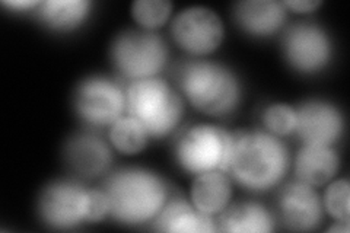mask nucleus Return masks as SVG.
Segmentation results:
<instances>
[{"label": "nucleus", "instance_id": "nucleus-1", "mask_svg": "<svg viewBox=\"0 0 350 233\" xmlns=\"http://www.w3.org/2000/svg\"><path fill=\"white\" fill-rule=\"evenodd\" d=\"M104 193L108 198V215L126 225L153 221L170 198L167 182L144 168L114 172L105 181Z\"/></svg>", "mask_w": 350, "mask_h": 233}, {"label": "nucleus", "instance_id": "nucleus-2", "mask_svg": "<svg viewBox=\"0 0 350 233\" xmlns=\"http://www.w3.org/2000/svg\"><path fill=\"white\" fill-rule=\"evenodd\" d=\"M289 169V152L270 133H239L234 136L229 169L247 190L266 191L278 185Z\"/></svg>", "mask_w": 350, "mask_h": 233}, {"label": "nucleus", "instance_id": "nucleus-3", "mask_svg": "<svg viewBox=\"0 0 350 233\" xmlns=\"http://www.w3.org/2000/svg\"><path fill=\"white\" fill-rule=\"evenodd\" d=\"M177 81L190 104L209 115L231 114L241 101V86L237 76L215 61L184 63Z\"/></svg>", "mask_w": 350, "mask_h": 233}, {"label": "nucleus", "instance_id": "nucleus-4", "mask_svg": "<svg viewBox=\"0 0 350 233\" xmlns=\"http://www.w3.org/2000/svg\"><path fill=\"white\" fill-rule=\"evenodd\" d=\"M130 117L140 121L149 136H167L178 126L184 113L180 94L158 77L137 79L126 91Z\"/></svg>", "mask_w": 350, "mask_h": 233}, {"label": "nucleus", "instance_id": "nucleus-5", "mask_svg": "<svg viewBox=\"0 0 350 233\" xmlns=\"http://www.w3.org/2000/svg\"><path fill=\"white\" fill-rule=\"evenodd\" d=\"M234 146V136L225 128L199 124L189 128L178 139L175 156L183 169L200 175L204 172H228Z\"/></svg>", "mask_w": 350, "mask_h": 233}, {"label": "nucleus", "instance_id": "nucleus-6", "mask_svg": "<svg viewBox=\"0 0 350 233\" xmlns=\"http://www.w3.org/2000/svg\"><path fill=\"white\" fill-rule=\"evenodd\" d=\"M116 68L131 79L155 76L168 59V47L161 36L150 31H126L111 47Z\"/></svg>", "mask_w": 350, "mask_h": 233}, {"label": "nucleus", "instance_id": "nucleus-7", "mask_svg": "<svg viewBox=\"0 0 350 233\" xmlns=\"http://www.w3.org/2000/svg\"><path fill=\"white\" fill-rule=\"evenodd\" d=\"M75 108L88 124L113 126L122 118L126 108V94L113 81L92 76L82 81L76 90Z\"/></svg>", "mask_w": 350, "mask_h": 233}, {"label": "nucleus", "instance_id": "nucleus-8", "mask_svg": "<svg viewBox=\"0 0 350 233\" xmlns=\"http://www.w3.org/2000/svg\"><path fill=\"white\" fill-rule=\"evenodd\" d=\"M171 32L183 50L194 55H204L221 46L224 24L212 9L191 6L174 18Z\"/></svg>", "mask_w": 350, "mask_h": 233}, {"label": "nucleus", "instance_id": "nucleus-9", "mask_svg": "<svg viewBox=\"0 0 350 233\" xmlns=\"http://www.w3.org/2000/svg\"><path fill=\"white\" fill-rule=\"evenodd\" d=\"M88 195L81 184L56 181L44 188L38 198V213L51 228L70 229L88 221Z\"/></svg>", "mask_w": 350, "mask_h": 233}, {"label": "nucleus", "instance_id": "nucleus-10", "mask_svg": "<svg viewBox=\"0 0 350 233\" xmlns=\"http://www.w3.org/2000/svg\"><path fill=\"white\" fill-rule=\"evenodd\" d=\"M283 49L292 68L305 73L323 69L332 55V44L325 31L302 22L286 31Z\"/></svg>", "mask_w": 350, "mask_h": 233}, {"label": "nucleus", "instance_id": "nucleus-11", "mask_svg": "<svg viewBox=\"0 0 350 233\" xmlns=\"http://www.w3.org/2000/svg\"><path fill=\"white\" fill-rule=\"evenodd\" d=\"M305 144H332L343 131V117L334 105L308 101L297 109V130Z\"/></svg>", "mask_w": 350, "mask_h": 233}, {"label": "nucleus", "instance_id": "nucleus-12", "mask_svg": "<svg viewBox=\"0 0 350 233\" xmlns=\"http://www.w3.org/2000/svg\"><path fill=\"white\" fill-rule=\"evenodd\" d=\"M279 212L283 223L292 230H311L323 219L319 194L311 185L301 181L283 188L279 197Z\"/></svg>", "mask_w": 350, "mask_h": 233}, {"label": "nucleus", "instance_id": "nucleus-13", "mask_svg": "<svg viewBox=\"0 0 350 233\" xmlns=\"http://www.w3.org/2000/svg\"><path fill=\"white\" fill-rule=\"evenodd\" d=\"M64 153L70 168L86 178L104 174L111 163V152L105 141L92 135L70 139Z\"/></svg>", "mask_w": 350, "mask_h": 233}, {"label": "nucleus", "instance_id": "nucleus-14", "mask_svg": "<svg viewBox=\"0 0 350 233\" xmlns=\"http://www.w3.org/2000/svg\"><path fill=\"white\" fill-rule=\"evenodd\" d=\"M153 221H155L153 229L161 232L207 233L217 230L213 216L202 213L181 198L168 202Z\"/></svg>", "mask_w": 350, "mask_h": 233}, {"label": "nucleus", "instance_id": "nucleus-15", "mask_svg": "<svg viewBox=\"0 0 350 233\" xmlns=\"http://www.w3.org/2000/svg\"><path fill=\"white\" fill-rule=\"evenodd\" d=\"M235 19L250 34L270 36L286 19V8L275 0H245L235 6Z\"/></svg>", "mask_w": 350, "mask_h": 233}, {"label": "nucleus", "instance_id": "nucleus-16", "mask_svg": "<svg viewBox=\"0 0 350 233\" xmlns=\"http://www.w3.org/2000/svg\"><path fill=\"white\" fill-rule=\"evenodd\" d=\"M337 169V153L332 146H324V144H305L295 161V172H297L298 181L311 187L330 182Z\"/></svg>", "mask_w": 350, "mask_h": 233}, {"label": "nucleus", "instance_id": "nucleus-17", "mask_svg": "<svg viewBox=\"0 0 350 233\" xmlns=\"http://www.w3.org/2000/svg\"><path fill=\"white\" fill-rule=\"evenodd\" d=\"M232 194V185L225 172L212 171L196 176L191 185L193 206L202 213L221 215L228 207Z\"/></svg>", "mask_w": 350, "mask_h": 233}, {"label": "nucleus", "instance_id": "nucleus-18", "mask_svg": "<svg viewBox=\"0 0 350 233\" xmlns=\"http://www.w3.org/2000/svg\"><path fill=\"white\" fill-rule=\"evenodd\" d=\"M275 229V221L258 203H237L226 207L219 216L217 230L234 233H266Z\"/></svg>", "mask_w": 350, "mask_h": 233}, {"label": "nucleus", "instance_id": "nucleus-19", "mask_svg": "<svg viewBox=\"0 0 350 233\" xmlns=\"http://www.w3.org/2000/svg\"><path fill=\"white\" fill-rule=\"evenodd\" d=\"M38 14L54 29L69 31L79 27L90 14L88 0H47L38 6Z\"/></svg>", "mask_w": 350, "mask_h": 233}, {"label": "nucleus", "instance_id": "nucleus-20", "mask_svg": "<svg viewBox=\"0 0 350 233\" xmlns=\"http://www.w3.org/2000/svg\"><path fill=\"white\" fill-rule=\"evenodd\" d=\"M149 133L144 124L133 117H122L109 130V140L113 146L124 154H136L148 144Z\"/></svg>", "mask_w": 350, "mask_h": 233}, {"label": "nucleus", "instance_id": "nucleus-21", "mask_svg": "<svg viewBox=\"0 0 350 233\" xmlns=\"http://www.w3.org/2000/svg\"><path fill=\"white\" fill-rule=\"evenodd\" d=\"M171 8L168 0H136L131 6V14L140 27L149 31L165 24L171 15Z\"/></svg>", "mask_w": 350, "mask_h": 233}, {"label": "nucleus", "instance_id": "nucleus-22", "mask_svg": "<svg viewBox=\"0 0 350 233\" xmlns=\"http://www.w3.org/2000/svg\"><path fill=\"white\" fill-rule=\"evenodd\" d=\"M262 123L273 136H288L297 130V109L286 104L270 105L262 114Z\"/></svg>", "mask_w": 350, "mask_h": 233}, {"label": "nucleus", "instance_id": "nucleus-23", "mask_svg": "<svg viewBox=\"0 0 350 233\" xmlns=\"http://www.w3.org/2000/svg\"><path fill=\"white\" fill-rule=\"evenodd\" d=\"M350 185L347 180H338L328 185L324 195V206L328 215L340 223H349L350 217Z\"/></svg>", "mask_w": 350, "mask_h": 233}, {"label": "nucleus", "instance_id": "nucleus-24", "mask_svg": "<svg viewBox=\"0 0 350 233\" xmlns=\"http://www.w3.org/2000/svg\"><path fill=\"white\" fill-rule=\"evenodd\" d=\"M108 215V198L104 190H90L88 195V221H98Z\"/></svg>", "mask_w": 350, "mask_h": 233}, {"label": "nucleus", "instance_id": "nucleus-25", "mask_svg": "<svg viewBox=\"0 0 350 233\" xmlns=\"http://www.w3.org/2000/svg\"><path fill=\"white\" fill-rule=\"evenodd\" d=\"M284 8H289L297 10V12H312L314 9L319 8L321 5L320 0H288V2H283Z\"/></svg>", "mask_w": 350, "mask_h": 233}, {"label": "nucleus", "instance_id": "nucleus-26", "mask_svg": "<svg viewBox=\"0 0 350 233\" xmlns=\"http://www.w3.org/2000/svg\"><path fill=\"white\" fill-rule=\"evenodd\" d=\"M41 2H34V0H12V2H3L5 6L8 8H12V9H31V8H36L40 6Z\"/></svg>", "mask_w": 350, "mask_h": 233}, {"label": "nucleus", "instance_id": "nucleus-27", "mask_svg": "<svg viewBox=\"0 0 350 233\" xmlns=\"http://www.w3.org/2000/svg\"><path fill=\"white\" fill-rule=\"evenodd\" d=\"M330 232H345V233H347V232H349V226H347V223H346L345 226H342L340 221H338V223H337L336 226L330 228Z\"/></svg>", "mask_w": 350, "mask_h": 233}]
</instances>
